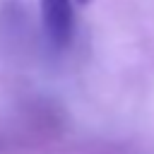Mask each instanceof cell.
<instances>
[{"instance_id":"cell-1","label":"cell","mask_w":154,"mask_h":154,"mask_svg":"<svg viewBox=\"0 0 154 154\" xmlns=\"http://www.w3.org/2000/svg\"><path fill=\"white\" fill-rule=\"evenodd\" d=\"M41 22L46 38L53 48L63 51L75 38V7L72 0H41Z\"/></svg>"}]
</instances>
